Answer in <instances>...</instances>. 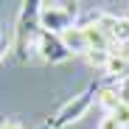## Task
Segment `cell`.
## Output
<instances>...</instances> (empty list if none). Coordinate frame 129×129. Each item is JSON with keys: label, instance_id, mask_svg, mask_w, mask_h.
<instances>
[{"label": "cell", "instance_id": "cell-1", "mask_svg": "<svg viewBox=\"0 0 129 129\" xmlns=\"http://www.w3.org/2000/svg\"><path fill=\"white\" fill-rule=\"evenodd\" d=\"M95 95H98V87H95V84H90L87 90H81V93L73 95L70 101H64V104L59 107V112H56L53 118H48V123H51L53 129H64V126L81 121L84 115H87V110L93 107V98H95Z\"/></svg>", "mask_w": 129, "mask_h": 129}, {"label": "cell", "instance_id": "cell-2", "mask_svg": "<svg viewBox=\"0 0 129 129\" xmlns=\"http://www.w3.org/2000/svg\"><path fill=\"white\" fill-rule=\"evenodd\" d=\"M37 53L42 62H51V64H59L64 59H70V51L64 48V42L59 34H51V31H39L37 37Z\"/></svg>", "mask_w": 129, "mask_h": 129}, {"label": "cell", "instance_id": "cell-3", "mask_svg": "<svg viewBox=\"0 0 129 129\" xmlns=\"http://www.w3.org/2000/svg\"><path fill=\"white\" fill-rule=\"evenodd\" d=\"M76 20V11H68V9H56V6H45L39 14V25L42 31H51V34H64Z\"/></svg>", "mask_w": 129, "mask_h": 129}, {"label": "cell", "instance_id": "cell-4", "mask_svg": "<svg viewBox=\"0 0 129 129\" xmlns=\"http://www.w3.org/2000/svg\"><path fill=\"white\" fill-rule=\"evenodd\" d=\"M62 42H64V48L70 51V56H87L90 45H87V37H84V28L81 25H70L64 34H59Z\"/></svg>", "mask_w": 129, "mask_h": 129}, {"label": "cell", "instance_id": "cell-5", "mask_svg": "<svg viewBox=\"0 0 129 129\" xmlns=\"http://www.w3.org/2000/svg\"><path fill=\"white\" fill-rule=\"evenodd\" d=\"M84 28V37H87V45H90V51H110L112 48V37L107 34L95 20H90V23H84L81 25Z\"/></svg>", "mask_w": 129, "mask_h": 129}, {"label": "cell", "instance_id": "cell-6", "mask_svg": "<svg viewBox=\"0 0 129 129\" xmlns=\"http://www.w3.org/2000/svg\"><path fill=\"white\" fill-rule=\"evenodd\" d=\"M121 101H123V95L115 87H98V104L104 107V112H112Z\"/></svg>", "mask_w": 129, "mask_h": 129}, {"label": "cell", "instance_id": "cell-7", "mask_svg": "<svg viewBox=\"0 0 129 129\" xmlns=\"http://www.w3.org/2000/svg\"><path fill=\"white\" fill-rule=\"evenodd\" d=\"M110 115H115V118H118V123H121L123 129H129V101L123 98V101H121V104L115 107V110H112Z\"/></svg>", "mask_w": 129, "mask_h": 129}, {"label": "cell", "instance_id": "cell-8", "mask_svg": "<svg viewBox=\"0 0 129 129\" xmlns=\"http://www.w3.org/2000/svg\"><path fill=\"white\" fill-rule=\"evenodd\" d=\"M84 59H87L93 68H101V70H104L107 59H110V51H87V56H84Z\"/></svg>", "mask_w": 129, "mask_h": 129}, {"label": "cell", "instance_id": "cell-9", "mask_svg": "<svg viewBox=\"0 0 129 129\" xmlns=\"http://www.w3.org/2000/svg\"><path fill=\"white\" fill-rule=\"evenodd\" d=\"M98 129H123V126L118 123V118H115V115H110V112H104V118L98 121Z\"/></svg>", "mask_w": 129, "mask_h": 129}, {"label": "cell", "instance_id": "cell-10", "mask_svg": "<svg viewBox=\"0 0 129 129\" xmlns=\"http://www.w3.org/2000/svg\"><path fill=\"white\" fill-rule=\"evenodd\" d=\"M11 51V39H6V37H0V59H3L6 53Z\"/></svg>", "mask_w": 129, "mask_h": 129}, {"label": "cell", "instance_id": "cell-11", "mask_svg": "<svg viewBox=\"0 0 129 129\" xmlns=\"http://www.w3.org/2000/svg\"><path fill=\"white\" fill-rule=\"evenodd\" d=\"M0 129H23V126H20L17 121H6V123H3V126H0Z\"/></svg>", "mask_w": 129, "mask_h": 129}, {"label": "cell", "instance_id": "cell-12", "mask_svg": "<svg viewBox=\"0 0 129 129\" xmlns=\"http://www.w3.org/2000/svg\"><path fill=\"white\" fill-rule=\"evenodd\" d=\"M39 129H53V126H51V123H48V121H45V123H42V126H39Z\"/></svg>", "mask_w": 129, "mask_h": 129}]
</instances>
